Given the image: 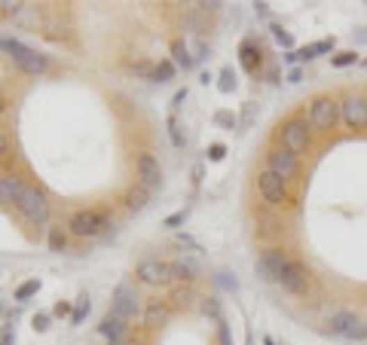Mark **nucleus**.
I'll return each mask as SVG.
<instances>
[{"label":"nucleus","instance_id":"obj_1","mask_svg":"<svg viewBox=\"0 0 367 345\" xmlns=\"http://www.w3.org/2000/svg\"><path fill=\"white\" fill-rule=\"evenodd\" d=\"M0 49H3L6 56L15 61V67L28 76H40L49 71V58L40 56L37 49H31V46H25L22 40H15V37H0Z\"/></svg>","mask_w":367,"mask_h":345},{"label":"nucleus","instance_id":"obj_2","mask_svg":"<svg viewBox=\"0 0 367 345\" xmlns=\"http://www.w3.org/2000/svg\"><path fill=\"white\" fill-rule=\"evenodd\" d=\"M279 137H282V147L291 150L294 156H306L312 147V126L300 117H291L279 126Z\"/></svg>","mask_w":367,"mask_h":345},{"label":"nucleus","instance_id":"obj_3","mask_svg":"<svg viewBox=\"0 0 367 345\" xmlns=\"http://www.w3.org/2000/svg\"><path fill=\"white\" fill-rule=\"evenodd\" d=\"M340 101H336L334 95H318L312 98L309 104V126L316 128V132H334L336 122H340Z\"/></svg>","mask_w":367,"mask_h":345},{"label":"nucleus","instance_id":"obj_4","mask_svg":"<svg viewBox=\"0 0 367 345\" xmlns=\"http://www.w3.org/2000/svg\"><path fill=\"white\" fill-rule=\"evenodd\" d=\"M111 226V217L98 208H86V211H76L71 220H67V229L76 239H98L104 229Z\"/></svg>","mask_w":367,"mask_h":345},{"label":"nucleus","instance_id":"obj_5","mask_svg":"<svg viewBox=\"0 0 367 345\" xmlns=\"http://www.w3.org/2000/svg\"><path fill=\"white\" fill-rule=\"evenodd\" d=\"M327 333L340 336V339H367V321L358 315V312H334L327 318Z\"/></svg>","mask_w":367,"mask_h":345},{"label":"nucleus","instance_id":"obj_6","mask_svg":"<svg viewBox=\"0 0 367 345\" xmlns=\"http://www.w3.org/2000/svg\"><path fill=\"white\" fill-rule=\"evenodd\" d=\"M257 190H260V199H263L266 205H272V208H282V205L291 202L288 180L279 178V174H272L270 168H263V171L257 174Z\"/></svg>","mask_w":367,"mask_h":345},{"label":"nucleus","instance_id":"obj_7","mask_svg":"<svg viewBox=\"0 0 367 345\" xmlns=\"http://www.w3.org/2000/svg\"><path fill=\"white\" fill-rule=\"evenodd\" d=\"M15 208L22 211V217L28 220V224H46L49 220V202H46V196L40 193V190H34V187H25V193H22L19 199V205Z\"/></svg>","mask_w":367,"mask_h":345},{"label":"nucleus","instance_id":"obj_8","mask_svg":"<svg viewBox=\"0 0 367 345\" xmlns=\"http://www.w3.org/2000/svg\"><path fill=\"white\" fill-rule=\"evenodd\" d=\"M135 278L141 281V285H147V287H163L174 278L172 263H165V260H141L138 269H135Z\"/></svg>","mask_w":367,"mask_h":345},{"label":"nucleus","instance_id":"obj_9","mask_svg":"<svg viewBox=\"0 0 367 345\" xmlns=\"http://www.w3.org/2000/svg\"><path fill=\"white\" fill-rule=\"evenodd\" d=\"M288 263H291V257L282 248H266L263 254L257 257V272L263 281H275V285H279V278H282V272L288 269Z\"/></svg>","mask_w":367,"mask_h":345},{"label":"nucleus","instance_id":"obj_10","mask_svg":"<svg viewBox=\"0 0 367 345\" xmlns=\"http://www.w3.org/2000/svg\"><path fill=\"white\" fill-rule=\"evenodd\" d=\"M340 117L352 132H364L367 128V95H349L340 101Z\"/></svg>","mask_w":367,"mask_h":345},{"label":"nucleus","instance_id":"obj_11","mask_svg":"<svg viewBox=\"0 0 367 345\" xmlns=\"http://www.w3.org/2000/svg\"><path fill=\"white\" fill-rule=\"evenodd\" d=\"M266 168H270L272 174H279V178L291 180V178L300 174V156H294V153L285 150V147H275V150L266 153Z\"/></svg>","mask_w":367,"mask_h":345},{"label":"nucleus","instance_id":"obj_12","mask_svg":"<svg viewBox=\"0 0 367 345\" xmlns=\"http://www.w3.org/2000/svg\"><path fill=\"white\" fill-rule=\"evenodd\" d=\"M138 300H141V296L135 294L132 285H117V290L111 294V312L120 318H126V321H132L138 315V309H141Z\"/></svg>","mask_w":367,"mask_h":345},{"label":"nucleus","instance_id":"obj_13","mask_svg":"<svg viewBox=\"0 0 367 345\" xmlns=\"http://www.w3.org/2000/svg\"><path fill=\"white\" fill-rule=\"evenodd\" d=\"M279 285L285 287L288 294H294V296H306V294H309V287H312V281H309V272H306L297 260H291L288 269L282 272Z\"/></svg>","mask_w":367,"mask_h":345},{"label":"nucleus","instance_id":"obj_14","mask_svg":"<svg viewBox=\"0 0 367 345\" xmlns=\"http://www.w3.org/2000/svg\"><path fill=\"white\" fill-rule=\"evenodd\" d=\"M135 174H138V183H144L147 190L163 187V168H159V159L153 156V153H141V156H138Z\"/></svg>","mask_w":367,"mask_h":345},{"label":"nucleus","instance_id":"obj_15","mask_svg":"<svg viewBox=\"0 0 367 345\" xmlns=\"http://www.w3.org/2000/svg\"><path fill=\"white\" fill-rule=\"evenodd\" d=\"M98 333H101L107 342H120V339H126V333H129V321L113 315V312H107L101 318V324H98Z\"/></svg>","mask_w":367,"mask_h":345},{"label":"nucleus","instance_id":"obj_16","mask_svg":"<svg viewBox=\"0 0 367 345\" xmlns=\"http://www.w3.org/2000/svg\"><path fill=\"white\" fill-rule=\"evenodd\" d=\"M22 193H25V183H22V178H15V174H3L0 178V205H19Z\"/></svg>","mask_w":367,"mask_h":345},{"label":"nucleus","instance_id":"obj_17","mask_svg":"<svg viewBox=\"0 0 367 345\" xmlns=\"http://www.w3.org/2000/svg\"><path fill=\"white\" fill-rule=\"evenodd\" d=\"M239 65H242V71L251 74V76L260 71L263 58H260V46L254 40H242V46H239Z\"/></svg>","mask_w":367,"mask_h":345},{"label":"nucleus","instance_id":"obj_18","mask_svg":"<svg viewBox=\"0 0 367 345\" xmlns=\"http://www.w3.org/2000/svg\"><path fill=\"white\" fill-rule=\"evenodd\" d=\"M150 193H153V190H147L144 183H132L129 193H126V208L132 214H141L150 205Z\"/></svg>","mask_w":367,"mask_h":345},{"label":"nucleus","instance_id":"obj_19","mask_svg":"<svg viewBox=\"0 0 367 345\" xmlns=\"http://www.w3.org/2000/svg\"><path fill=\"white\" fill-rule=\"evenodd\" d=\"M168 315H172V309H168L165 303H150L147 309H144V327H150V330H156V327H163Z\"/></svg>","mask_w":367,"mask_h":345},{"label":"nucleus","instance_id":"obj_20","mask_svg":"<svg viewBox=\"0 0 367 345\" xmlns=\"http://www.w3.org/2000/svg\"><path fill=\"white\" fill-rule=\"evenodd\" d=\"M199 263L196 260H190V257H181V260H174L172 263V275L174 278H181V281H196L199 278Z\"/></svg>","mask_w":367,"mask_h":345},{"label":"nucleus","instance_id":"obj_21","mask_svg":"<svg viewBox=\"0 0 367 345\" xmlns=\"http://www.w3.org/2000/svg\"><path fill=\"white\" fill-rule=\"evenodd\" d=\"M172 61H174V67H184V71H190V67H196V61L193 56H190V46L184 43V40H172Z\"/></svg>","mask_w":367,"mask_h":345},{"label":"nucleus","instance_id":"obj_22","mask_svg":"<svg viewBox=\"0 0 367 345\" xmlns=\"http://www.w3.org/2000/svg\"><path fill=\"white\" fill-rule=\"evenodd\" d=\"M199 309H202V315H209V318L214 321V324H224V312H220V300H214V296H205Z\"/></svg>","mask_w":367,"mask_h":345},{"label":"nucleus","instance_id":"obj_23","mask_svg":"<svg viewBox=\"0 0 367 345\" xmlns=\"http://www.w3.org/2000/svg\"><path fill=\"white\" fill-rule=\"evenodd\" d=\"M172 300L178 309H190V305L196 303V294H193V287H174L172 290Z\"/></svg>","mask_w":367,"mask_h":345},{"label":"nucleus","instance_id":"obj_24","mask_svg":"<svg viewBox=\"0 0 367 345\" xmlns=\"http://www.w3.org/2000/svg\"><path fill=\"white\" fill-rule=\"evenodd\" d=\"M174 80V61L172 58H163L156 65V74H153V83H168Z\"/></svg>","mask_w":367,"mask_h":345},{"label":"nucleus","instance_id":"obj_25","mask_svg":"<svg viewBox=\"0 0 367 345\" xmlns=\"http://www.w3.org/2000/svg\"><path fill=\"white\" fill-rule=\"evenodd\" d=\"M37 290H40V281H37V278L22 281V285L15 287V300H19V303H25V300H31V296L37 294Z\"/></svg>","mask_w":367,"mask_h":345},{"label":"nucleus","instance_id":"obj_26","mask_svg":"<svg viewBox=\"0 0 367 345\" xmlns=\"http://www.w3.org/2000/svg\"><path fill=\"white\" fill-rule=\"evenodd\" d=\"M331 65H334V67H352V65H358V52H355V49L336 52V56H331Z\"/></svg>","mask_w":367,"mask_h":345},{"label":"nucleus","instance_id":"obj_27","mask_svg":"<svg viewBox=\"0 0 367 345\" xmlns=\"http://www.w3.org/2000/svg\"><path fill=\"white\" fill-rule=\"evenodd\" d=\"M270 31H272V40H275V43H279V46H285L288 52H294V37H291L285 28H282V25H272Z\"/></svg>","mask_w":367,"mask_h":345},{"label":"nucleus","instance_id":"obj_28","mask_svg":"<svg viewBox=\"0 0 367 345\" xmlns=\"http://www.w3.org/2000/svg\"><path fill=\"white\" fill-rule=\"evenodd\" d=\"M218 89L224 92V95H229V92L236 89V74H233V67H224L218 76Z\"/></svg>","mask_w":367,"mask_h":345},{"label":"nucleus","instance_id":"obj_29","mask_svg":"<svg viewBox=\"0 0 367 345\" xmlns=\"http://www.w3.org/2000/svg\"><path fill=\"white\" fill-rule=\"evenodd\" d=\"M168 137H172V144L174 147H184V135H181V122H178V117H168Z\"/></svg>","mask_w":367,"mask_h":345},{"label":"nucleus","instance_id":"obj_30","mask_svg":"<svg viewBox=\"0 0 367 345\" xmlns=\"http://www.w3.org/2000/svg\"><path fill=\"white\" fill-rule=\"evenodd\" d=\"M132 71L138 76H144V80H153V74H156V65H153V61H147V58H141V61H135V65H132Z\"/></svg>","mask_w":367,"mask_h":345},{"label":"nucleus","instance_id":"obj_31","mask_svg":"<svg viewBox=\"0 0 367 345\" xmlns=\"http://www.w3.org/2000/svg\"><path fill=\"white\" fill-rule=\"evenodd\" d=\"M89 315V296H80L74 305V315H71V324H83V318Z\"/></svg>","mask_w":367,"mask_h":345},{"label":"nucleus","instance_id":"obj_32","mask_svg":"<svg viewBox=\"0 0 367 345\" xmlns=\"http://www.w3.org/2000/svg\"><path fill=\"white\" fill-rule=\"evenodd\" d=\"M65 233H61V229L58 226H52L49 229V251H56V254H58V251H65Z\"/></svg>","mask_w":367,"mask_h":345},{"label":"nucleus","instance_id":"obj_33","mask_svg":"<svg viewBox=\"0 0 367 345\" xmlns=\"http://www.w3.org/2000/svg\"><path fill=\"white\" fill-rule=\"evenodd\" d=\"M214 278H218V285L224 287V290H229V294H236V290H239V281H236L229 272H218Z\"/></svg>","mask_w":367,"mask_h":345},{"label":"nucleus","instance_id":"obj_34","mask_svg":"<svg viewBox=\"0 0 367 345\" xmlns=\"http://www.w3.org/2000/svg\"><path fill=\"white\" fill-rule=\"evenodd\" d=\"M187 214H190L187 208H184V211H174V214H168V217L163 220V226H165V229H178V226L184 224V220H187Z\"/></svg>","mask_w":367,"mask_h":345},{"label":"nucleus","instance_id":"obj_35","mask_svg":"<svg viewBox=\"0 0 367 345\" xmlns=\"http://www.w3.org/2000/svg\"><path fill=\"white\" fill-rule=\"evenodd\" d=\"M214 122H218V126H224V128H236V122H239V119H236L229 110H218V113H214Z\"/></svg>","mask_w":367,"mask_h":345},{"label":"nucleus","instance_id":"obj_36","mask_svg":"<svg viewBox=\"0 0 367 345\" xmlns=\"http://www.w3.org/2000/svg\"><path fill=\"white\" fill-rule=\"evenodd\" d=\"M334 46H336V40L334 37H327V40L312 43V52H316V58H318V56H325V52H334Z\"/></svg>","mask_w":367,"mask_h":345},{"label":"nucleus","instance_id":"obj_37","mask_svg":"<svg viewBox=\"0 0 367 345\" xmlns=\"http://www.w3.org/2000/svg\"><path fill=\"white\" fill-rule=\"evenodd\" d=\"M31 327H34V333H46L49 330V315H43V312H37L34 321H31Z\"/></svg>","mask_w":367,"mask_h":345},{"label":"nucleus","instance_id":"obj_38","mask_svg":"<svg viewBox=\"0 0 367 345\" xmlns=\"http://www.w3.org/2000/svg\"><path fill=\"white\" fill-rule=\"evenodd\" d=\"M190 56H193V61H205V58H209V46H205L202 40H196L193 49H190Z\"/></svg>","mask_w":367,"mask_h":345},{"label":"nucleus","instance_id":"obj_39","mask_svg":"<svg viewBox=\"0 0 367 345\" xmlns=\"http://www.w3.org/2000/svg\"><path fill=\"white\" fill-rule=\"evenodd\" d=\"M224 156H227V147H224V144H211V147H209V162H220Z\"/></svg>","mask_w":367,"mask_h":345},{"label":"nucleus","instance_id":"obj_40","mask_svg":"<svg viewBox=\"0 0 367 345\" xmlns=\"http://www.w3.org/2000/svg\"><path fill=\"white\" fill-rule=\"evenodd\" d=\"M25 3H13V0H0V15H15Z\"/></svg>","mask_w":367,"mask_h":345},{"label":"nucleus","instance_id":"obj_41","mask_svg":"<svg viewBox=\"0 0 367 345\" xmlns=\"http://www.w3.org/2000/svg\"><path fill=\"white\" fill-rule=\"evenodd\" d=\"M187 95H190L187 89H178V92H174V98H172V110H178V107H181L184 101H187Z\"/></svg>","mask_w":367,"mask_h":345},{"label":"nucleus","instance_id":"obj_42","mask_svg":"<svg viewBox=\"0 0 367 345\" xmlns=\"http://www.w3.org/2000/svg\"><path fill=\"white\" fill-rule=\"evenodd\" d=\"M251 119H254V104H245V110H242V126H251Z\"/></svg>","mask_w":367,"mask_h":345},{"label":"nucleus","instance_id":"obj_43","mask_svg":"<svg viewBox=\"0 0 367 345\" xmlns=\"http://www.w3.org/2000/svg\"><path fill=\"white\" fill-rule=\"evenodd\" d=\"M52 312H56L58 318H65V315H74V312H71V303H56V309H52Z\"/></svg>","mask_w":367,"mask_h":345},{"label":"nucleus","instance_id":"obj_44","mask_svg":"<svg viewBox=\"0 0 367 345\" xmlns=\"http://www.w3.org/2000/svg\"><path fill=\"white\" fill-rule=\"evenodd\" d=\"M15 342V333L13 330H3V336H0V345H13Z\"/></svg>","mask_w":367,"mask_h":345},{"label":"nucleus","instance_id":"obj_45","mask_svg":"<svg viewBox=\"0 0 367 345\" xmlns=\"http://www.w3.org/2000/svg\"><path fill=\"white\" fill-rule=\"evenodd\" d=\"M300 80H303V71L300 67H294V71L288 74V83H300Z\"/></svg>","mask_w":367,"mask_h":345},{"label":"nucleus","instance_id":"obj_46","mask_svg":"<svg viewBox=\"0 0 367 345\" xmlns=\"http://www.w3.org/2000/svg\"><path fill=\"white\" fill-rule=\"evenodd\" d=\"M178 242H181V244H187V248H193V251H199V244H196L193 239H190V235H178Z\"/></svg>","mask_w":367,"mask_h":345},{"label":"nucleus","instance_id":"obj_47","mask_svg":"<svg viewBox=\"0 0 367 345\" xmlns=\"http://www.w3.org/2000/svg\"><path fill=\"white\" fill-rule=\"evenodd\" d=\"M352 37H355V40H358V43H367V28H358V31H355V34H352Z\"/></svg>","mask_w":367,"mask_h":345},{"label":"nucleus","instance_id":"obj_48","mask_svg":"<svg viewBox=\"0 0 367 345\" xmlns=\"http://www.w3.org/2000/svg\"><path fill=\"white\" fill-rule=\"evenodd\" d=\"M220 327V345H229V333H227V324H218Z\"/></svg>","mask_w":367,"mask_h":345},{"label":"nucleus","instance_id":"obj_49","mask_svg":"<svg viewBox=\"0 0 367 345\" xmlns=\"http://www.w3.org/2000/svg\"><path fill=\"white\" fill-rule=\"evenodd\" d=\"M6 150H10V141H6V135L3 132H0V156H3V153Z\"/></svg>","mask_w":367,"mask_h":345},{"label":"nucleus","instance_id":"obj_50","mask_svg":"<svg viewBox=\"0 0 367 345\" xmlns=\"http://www.w3.org/2000/svg\"><path fill=\"white\" fill-rule=\"evenodd\" d=\"M6 110V98H3V92H0V113Z\"/></svg>","mask_w":367,"mask_h":345},{"label":"nucleus","instance_id":"obj_51","mask_svg":"<svg viewBox=\"0 0 367 345\" xmlns=\"http://www.w3.org/2000/svg\"><path fill=\"white\" fill-rule=\"evenodd\" d=\"M107 345H132L129 339H120V342H107Z\"/></svg>","mask_w":367,"mask_h":345},{"label":"nucleus","instance_id":"obj_52","mask_svg":"<svg viewBox=\"0 0 367 345\" xmlns=\"http://www.w3.org/2000/svg\"><path fill=\"white\" fill-rule=\"evenodd\" d=\"M263 345H275V342H272V339H270V336H266V339H263Z\"/></svg>","mask_w":367,"mask_h":345},{"label":"nucleus","instance_id":"obj_53","mask_svg":"<svg viewBox=\"0 0 367 345\" xmlns=\"http://www.w3.org/2000/svg\"><path fill=\"white\" fill-rule=\"evenodd\" d=\"M0 315H3V303H0Z\"/></svg>","mask_w":367,"mask_h":345}]
</instances>
